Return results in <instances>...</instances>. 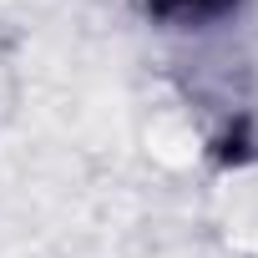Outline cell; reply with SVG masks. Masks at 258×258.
I'll return each mask as SVG.
<instances>
[{
    "label": "cell",
    "mask_w": 258,
    "mask_h": 258,
    "mask_svg": "<svg viewBox=\"0 0 258 258\" xmlns=\"http://www.w3.org/2000/svg\"><path fill=\"white\" fill-rule=\"evenodd\" d=\"M147 11H152L162 26H187V31H198V26H213V21L233 16L238 0H147Z\"/></svg>",
    "instance_id": "1"
}]
</instances>
